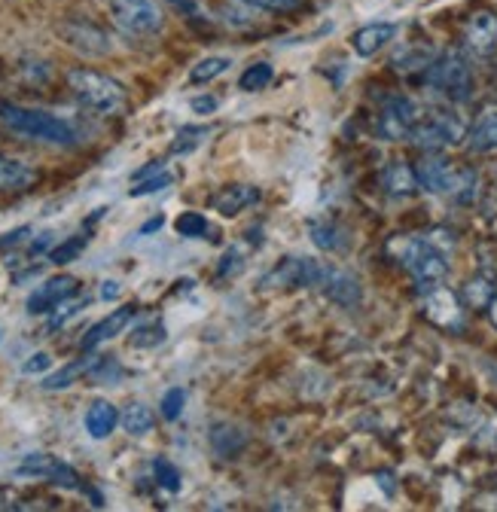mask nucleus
<instances>
[{
  "instance_id": "obj_31",
  "label": "nucleus",
  "mask_w": 497,
  "mask_h": 512,
  "mask_svg": "<svg viewBox=\"0 0 497 512\" xmlns=\"http://www.w3.org/2000/svg\"><path fill=\"white\" fill-rule=\"evenodd\" d=\"M119 375H122V366H119L116 357H110V354H92V357H89V372H86V378H92L95 384H113Z\"/></svg>"
},
{
  "instance_id": "obj_36",
  "label": "nucleus",
  "mask_w": 497,
  "mask_h": 512,
  "mask_svg": "<svg viewBox=\"0 0 497 512\" xmlns=\"http://www.w3.org/2000/svg\"><path fill=\"white\" fill-rule=\"evenodd\" d=\"M174 229L183 238H205L208 235V220L202 214H196V211H186V214H180L174 220Z\"/></svg>"
},
{
  "instance_id": "obj_30",
  "label": "nucleus",
  "mask_w": 497,
  "mask_h": 512,
  "mask_svg": "<svg viewBox=\"0 0 497 512\" xmlns=\"http://www.w3.org/2000/svg\"><path fill=\"white\" fill-rule=\"evenodd\" d=\"M232 68V58L226 55H211V58H202L199 64H193V71H190V83H211L217 80L220 74H226Z\"/></svg>"
},
{
  "instance_id": "obj_15",
  "label": "nucleus",
  "mask_w": 497,
  "mask_h": 512,
  "mask_svg": "<svg viewBox=\"0 0 497 512\" xmlns=\"http://www.w3.org/2000/svg\"><path fill=\"white\" fill-rule=\"evenodd\" d=\"M257 202H260V189L251 183H229V186H220L211 196V208L220 211L223 217H235Z\"/></svg>"
},
{
  "instance_id": "obj_32",
  "label": "nucleus",
  "mask_w": 497,
  "mask_h": 512,
  "mask_svg": "<svg viewBox=\"0 0 497 512\" xmlns=\"http://www.w3.org/2000/svg\"><path fill=\"white\" fill-rule=\"evenodd\" d=\"M86 244H89V235H71L68 241H61V244H55V247L49 250V263H55V266H68V263H74L77 256L86 250Z\"/></svg>"
},
{
  "instance_id": "obj_16",
  "label": "nucleus",
  "mask_w": 497,
  "mask_h": 512,
  "mask_svg": "<svg viewBox=\"0 0 497 512\" xmlns=\"http://www.w3.org/2000/svg\"><path fill=\"white\" fill-rule=\"evenodd\" d=\"M247 430L241 424H232V421H217L211 430H208V442H211V452L223 461H232L238 458L244 448H247Z\"/></svg>"
},
{
  "instance_id": "obj_1",
  "label": "nucleus",
  "mask_w": 497,
  "mask_h": 512,
  "mask_svg": "<svg viewBox=\"0 0 497 512\" xmlns=\"http://www.w3.org/2000/svg\"><path fill=\"white\" fill-rule=\"evenodd\" d=\"M0 122H4L10 132L31 138V141H43L52 147L77 144V128L68 119H58L46 110H31V107H19L13 101H0Z\"/></svg>"
},
{
  "instance_id": "obj_41",
  "label": "nucleus",
  "mask_w": 497,
  "mask_h": 512,
  "mask_svg": "<svg viewBox=\"0 0 497 512\" xmlns=\"http://www.w3.org/2000/svg\"><path fill=\"white\" fill-rule=\"evenodd\" d=\"M235 4L254 7V10H266V13H290L299 7V0H235Z\"/></svg>"
},
{
  "instance_id": "obj_21",
  "label": "nucleus",
  "mask_w": 497,
  "mask_h": 512,
  "mask_svg": "<svg viewBox=\"0 0 497 512\" xmlns=\"http://www.w3.org/2000/svg\"><path fill=\"white\" fill-rule=\"evenodd\" d=\"M83 424H86V433H89L92 439H107V436L116 430V424H119V412H116V406H113V403H107V400H95V403L86 409Z\"/></svg>"
},
{
  "instance_id": "obj_39",
  "label": "nucleus",
  "mask_w": 497,
  "mask_h": 512,
  "mask_svg": "<svg viewBox=\"0 0 497 512\" xmlns=\"http://www.w3.org/2000/svg\"><path fill=\"white\" fill-rule=\"evenodd\" d=\"M174 183V177L168 174V171H159L156 177H147V180H138L132 189H129V196L132 199H141V196H153V192H159V189H165V186H171Z\"/></svg>"
},
{
  "instance_id": "obj_27",
  "label": "nucleus",
  "mask_w": 497,
  "mask_h": 512,
  "mask_svg": "<svg viewBox=\"0 0 497 512\" xmlns=\"http://www.w3.org/2000/svg\"><path fill=\"white\" fill-rule=\"evenodd\" d=\"M89 357H92V354H89ZM89 357H80V360H74V363H68V366H61L58 372L46 375V378H43V391H65V388H71V384H74L77 378H83V375L89 372Z\"/></svg>"
},
{
  "instance_id": "obj_38",
  "label": "nucleus",
  "mask_w": 497,
  "mask_h": 512,
  "mask_svg": "<svg viewBox=\"0 0 497 512\" xmlns=\"http://www.w3.org/2000/svg\"><path fill=\"white\" fill-rule=\"evenodd\" d=\"M153 473H156V482L165 488V491H180V470L171 464V461H165V458H156L153 461Z\"/></svg>"
},
{
  "instance_id": "obj_34",
  "label": "nucleus",
  "mask_w": 497,
  "mask_h": 512,
  "mask_svg": "<svg viewBox=\"0 0 497 512\" xmlns=\"http://www.w3.org/2000/svg\"><path fill=\"white\" fill-rule=\"evenodd\" d=\"M494 299V281L488 278H473L464 284V305L470 308H488Z\"/></svg>"
},
{
  "instance_id": "obj_45",
  "label": "nucleus",
  "mask_w": 497,
  "mask_h": 512,
  "mask_svg": "<svg viewBox=\"0 0 497 512\" xmlns=\"http://www.w3.org/2000/svg\"><path fill=\"white\" fill-rule=\"evenodd\" d=\"M171 4L180 10V13H186V16H190V19H199L202 16V10H199V4H196V0H171Z\"/></svg>"
},
{
  "instance_id": "obj_28",
  "label": "nucleus",
  "mask_w": 497,
  "mask_h": 512,
  "mask_svg": "<svg viewBox=\"0 0 497 512\" xmlns=\"http://www.w3.org/2000/svg\"><path fill=\"white\" fill-rule=\"evenodd\" d=\"M308 232H312V241L321 250H327V253L345 247V235H342V229L333 220H312V223H308Z\"/></svg>"
},
{
  "instance_id": "obj_6",
  "label": "nucleus",
  "mask_w": 497,
  "mask_h": 512,
  "mask_svg": "<svg viewBox=\"0 0 497 512\" xmlns=\"http://www.w3.org/2000/svg\"><path fill=\"white\" fill-rule=\"evenodd\" d=\"M107 10L122 31L135 34V37L159 34L165 25L162 7L156 0H107Z\"/></svg>"
},
{
  "instance_id": "obj_29",
  "label": "nucleus",
  "mask_w": 497,
  "mask_h": 512,
  "mask_svg": "<svg viewBox=\"0 0 497 512\" xmlns=\"http://www.w3.org/2000/svg\"><path fill=\"white\" fill-rule=\"evenodd\" d=\"M211 135V128L208 125H183L177 138L171 141V156H186V153H193L196 147L205 144V138Z\"/></svg>"
},
{
  "instance_id": "obj_44",
  "label": "nucleus",
  "mask_w": 497,
  "mask_h": 512,
  "mask_svg": "<svg viewBox=\"0 0 497 512\" xmlns=\"http://www.w3.org/2000/svg\"><path fill=\"white\" fill-rule=\"evenodd\" d=\"M28 235H31V226H19V229L7 232L4 238H0V250H7V247H16V244H22Z\"/></svg>"
},
{
  "instance_id": "obj_49",
  "label": "nucleus",
  "mask_w": 497,
  "mask_h": 512,
  "mask_svg": "<svg viewBox=\"0 0 497 512\" xmlns=\"http://www.w3.org/2000/svg\"><path fill=\"white\" fill-rule=\"evenodd\" d=\"M119 296V284L116 281H104L101 287V299H116Z\"/></svg>"
},
{
  "instance_id": "obj_48",
  "label": "nucleus",
  "mask_w": 497,
  "mask_h": 512,
  "mask_svg": "<svg viewBox=\"0 0 497 512\" xmlns=\"http://www.w3.org/2000/svg\"><path fill=\"white\" fill-rule=\"evenodd\" d=\"M49 244H52V232H43V235H40V238H37V241L28 247V253H31V256H37V253L49 250Z\"/></svg>"
},
{
  "instance_id": "obj_8",
  "label": "nucleus",
  "mask_w": 497,
  "mask_h": 512,
  "mask_svg": "<svg viewBox=\"0 0 497 512\" xmlns=\"http://www.w3.org/2000/svg\"><path fill=\"white\" fill-rule=\"evenodd\" d=\"M424 317L430 320L433 327L440 330H449V333H461L464 330V308H461V299L443 287V284H433L424 296Z\"/></svg>"
},
{
  "instance_id": "obj_18",
  "label": "nucleus",
  "mask_w": 497,
  "mask_h": 512,
  "mask_svg": "<svg viewBox=\"0 0 497 512\" xmlns=\"http://www.w3.org/2000/svg\"><path fill=\"white\" fill-rule=\"evenodd\" d=\"M397 34V25L391 22H372V25H363L351 34V49L360 55V58H369L382 52V46H388Z\"/></svg>"
},
{
  "instance_id": "obj_5",
  "label": "nucleus",
  "mask_w": 497,
  "mask_h": 512,
  "mask_svg": "<svg viewBox=\"0 0 497 512\" xmlns=\"http://www.w3.org/2000/svg\"><path fill=\"white\" fill-rule=\"evenodd\" d=\"M464 138V122L452 110H433L430 116L418 119L409 132V141L424 153H440Z\"/></svg>"
},
{
  "instance_id": "obj_50",
  "label": "nucleus",
  "mask_w": 497,
  "mask_h": 512,
  "mask_svg": "<svg viewBox=\"0 0 497 512\" xmlns=\"http://www.w3.org/2000/svg\"><path fill=\"white\" fill-rule=\"evenodd\" d=\"M162 223H165L162 217H153V220H147V223L141 226V232H138V235H150V232H156V229H162Z\"/></svg>"
},
{
  "instance_id": "obj_51",
  "label": "nucleus",
  "mask_w": 497,
  "mask_h": 512,
  "mask_svg": "<svg viewBox=\"0 0 497 512\" xmlns=\"http://www.w3.org/2000/svg\"><path fill=\"white\" fill-rule=\"evenodd\" d=\"M485 311H488V320H491V324H494V330H497V296L491 299V305H488Z\"/></svg>"
},
{
  "instance_id": "obj_46",
  "label": "nucleus",
  "mask_w": 497,
  "mask_h": 512,
  "mask_svg": "<svg viewBox=\"0 0 497 512\" xmlns=\"http://www.w3.org/2000/svg\"><path fill=\"white\" fill-rule=\"evenodd\" d=\"M193 110H196V113H214V110H217V98H214V95L193 98Z\"/></svg>"
},
{
  "instance_id": "obj_13",
  "label": "nucleus",
  "mask_w": 497,
  "mask_h": 512,
  "mask_svg": "<svg viewBox=\"0 0 497 512\" xmlns=\"http://www.w3.org/2000/svg\"><path fill=\"white\" fill-rule=\"evenodd\" d=\"M464 46L476 58H488L497 52V13L479 10L464 25Z\"/></svg>"
},
{
  "instance_id": "obj_33",
  "label": "nucleus",
  "mask_w": 497,
  "mask_h": 512,
  "mask_svg": "<svg viewBox=\"0 0 497 512\" xmlns=\"http://www.w3.org/2000/svg\"><path fill=\"white\" fill-rule=\"evenodd\" d=\"M272 83V64L269 61H254L251 68H247L244 74H241V80H238V86L244 89V92H260V89H266Z\"/></svg>"
},
{
  "instance_id": "obj_14",
  "label": "nucleus",
  "mask_w": 497,
  "mask_h": 512,
  "mask_svg": "<svg viewBox=\"0 0 497 512\" xmlns=\"http://www.w3.org/2000/svg\"><path fill=\"white\" fill-rule=\"evenodd\" d=\"M321 290H324V296H327L333 305H339V308H357L360 299H363L360 281H357L351 272H342V269H336V266H327Z\"/></svg>"
},
{
  "instance_id": "obj_26",
  "label": "nucleus",
  "mask_w": 497,
  "mask_h": 512,
  "mask_svg": "<svg viewBox=\"0 0 497 512\" xmlns=\"http://www.w3.org/2000/svg\"><path fill=\"white\" fill-rule=\"evenodd\" d=\"M119 424H122V430H126L129 436H147L153 430V424H156V415L144 403H129L126 412L119 415Z\"/></svg>"
},
{
  "instance_id": "obj_52",
  "label": "nucleus",
  "mask_w": 497,
  "mask_h": 512,
  "mask_svg": "<svg viewBox=\"0 0 497 512\" xmlns=\"http://www.w3.org/2000/svg\"><path fill=\"white\" fill-rule=\"evenodd\" d=\"M494 287H497V275H494Z\"/></svg>"
},
{
  "instance_id": "obj_12",
  "label": "nucleus",
  "mask_w": 497,
  "mask_h": 512,
  "mask_svg": "<svg viewBox=\"0 0 497 512\" xmlns=\"http://www.w3.org/2000/svg\"><path fill=\"white\" fill-rule=\"evenodd\" d=\"M19 473L49 479V482H55V485H61V488H71V491L83 488V485H80V476H77V470H74V467H68L65 461H58V458H52V455H46V452H34V455H28V458L19 464Z\"/></svg>"
},
{
  "instance_id": "obj_20",
  "label": "nucleus",
  "mask_w": 497,
  "mask_h": 512,
  "mask_svg": "<svg viewBox=\"0 0 497 512\" xmlns=\"http://www.w3.org/2000/svg\"><path fill=\"white\" fill-rule=\"evenodd\" d=\"M467 138H470L473 153H494L497 150V107H485L476 116Z\"/></svg>"
},
{
  "instance_id": "obj_22",
  "label": "nucleus",
  "mask_w": 497,
  "mask_h": 512,
  "mask_svg": "<svg viewBox=\"0 0 497 512\" xmlns=\"http://www.w3.org/2000/svg\"><path fill=\"white\" fill-rule=\"evenodd\" d=\"M37 183V171L13 156H0V189H28Z\"/></svg>"
},
{
  "instance_id": "obj_25",
  "label": "nucleus",
  "mask_w": 497,
  "mask_h": 512,
  "mask_svg": "<svg viewBox=\"0 0 497 512\" xmlns=\"http://www.w3.org/2000/svg\"><path fill=\"white\" fill-rule=\"evenodd\" d=\"M479 192V177L473 168H452L449 186H446V196H452L458 205H470Z\"/></svg>"
},
{
  "instance_id": "obj_47",
  "label": "nucleus",
  "mask_w": 497,
  "mask_h": 512,
  "mask_svg": "<svg viewBox=\"0 0 497 512\" xmlns=\"http://www.w3.org/2000/svg\"><path fill=\"white\" fill-rule=\"evenodd\" d=\"M159 171H165V162H150V165H144L141 171H135V183H138V180H147V177H153V174H159Z\"/></svg>"
},
{
  "instance_id": "obj_23",
  "label": "nucleus",
  "mask_w": 497,
  "mask_h": 512,
  "mask_svg": "<svg viewBox=\"0 0 497 512\" xmlns=\"http://www.w3.org/2000/svg\"><path fill=\"white\" fill-rule=\"evenodd\" d=\"M418 189V177H415V168L406 165V162H391L388 171H385V192L394 199H403V196H412Z\"/></svg>"
},
{
  "instance_id": "obj_43",
  "label": "nucleus",
  "mask_w": 497,
  "mask_h": 512,
  "mask_svg": "<svg viewBox=\"0 0 497 512\" xmlns=\"http://www.w3.org/2000/svg\"><path fill=\"white\" fill-rule=\"evenodd\" d=\"M49 366H52V357L40 351V354H31V357L22 363V372H25V375H40V372H46Z\"/></svg>"
},
{
  "instance_id": "obj_40",
  "label": "nucleus",
  "mask_w": 497,
  "mask_h": 512,
  "mask_svg": "<svg viewBox=\"0 0 497 512\" xmlns=\"http://www.w3.org/2000/svg\"><path fill=\"white\" fill-rule=\"evenodd\" d=\"M183 403H186V391L183 388H171V391H165V397H162V418L165 421H177L180 418V412H183Z\"/></svg>"
},
{
  "instance_id": "obj_19",
  "label": "nucleus",
  "mask_w": 497,
  "mask_h": 512,
  "mask_svg": "<svg viewBox=\"0 0 497 512\" xmlns=\"http://www.w3.org/2000/svg\"><path fill=\"white\" fill-rule=\"evenodd\" d=\"M415 177H418V186L427 189V192H443L446 196V186H449V177H452V165L443 159V156H424L418 165H415Z\"/></svg>"
},
{
  "instance_id": "obj_10",
  "label": "nucleus",
  "mask_w": 497,
  "mask_h": 512,
  "mask_svg": "<svg viewBox=\"0 0 497 512\" xmlns=\"http://www.w3.org/2000/svg\"><path fill=\"white\" fill-rule=\"evenodd\" d=\"M421 119L418 113V104L406 95H391L385 98V107H382V116H379V135L385 141H403L409 138L412 125Z\"/></svg>"
},
{
  "instance_id": "obj_3",
  "label": "nucleus",
  "mask_w": 497,
  "mask_h": 512,
  "mask_svg": "<svg viewBox=\"0 0 497 512\" xmlns=\"http://www.w3.org/2000/svg\"><path fill=\"white\" fill-rule=\"evenodd\" d=\"M68 89L74 92V98L86 110L101 113V116H116L129 104L126 86H122L119 80H113V77H107V74L89 71V68H74L68 74Z\"/></svg>"
},
{
  "instance_id": "obj_24",
  "label": "nucleus",
  "mask_w": 497,
  "mask_h": 512,
  "mask_svg": "<svg viewBox=\"0 0 497 512\" xmlns=\"http://www.w3.org/2000/svg\"><path fill=\"white\" fill-rule=\"evenodd\" d=\"M391 64H394V71H400V74L427 71L433 64V49L430 46H403V49H397Z\"/></svg>"
},
{
  "instance_id": "obj_35",
  "label": "nucleus",
  "mask_w": 497,
  "mask_h": 512,
  "mask_svg": "<svg viewBox=\"0 0 497 512\" xmlns=\"http://www.w3.org/2000/svg\"><path fill=\"white\" fill-rule=\"evenodd\" d=\"M165 339H168V333H165V324H162V320H150V324H141V327L132 333L129 345H132V348H156V345H162Z\"/></svg>"
},
{
  "instance_id": "obj_4",
  "label": "nucleus",
  "mask_w": 497,
  "mask_h": 512,
  "mask_svg": "<svg viewBox=\"0 0 497 512\" xmlns=\"http://www.w3.org/2000/svg\"><path fill=\"white\" fill-rule=\"evenodd\" d=\"M427 83L430 89H437L455 104L470 101L473 95V71L458 49H446L440 58H433V64L427 68Z\"/></svg>"
},
{
  "instance_id": "obj_2",
  "label": "nucleus",
  "mask_w": 497,
  "mask_h": 512,
  "mask_svg": "<svg viewBox=\"0 0 497 512\" xmlns=\"http://www.w3.org/2000/svg\"><path fill=\"white\" fill-rule=\"evenodd\" d=\"M388 253L394 260L412 272V278L421 284V287H433V284H443L446 275H449V260L440 247H433L427 238H394L388 244Z\"/></svg>"
},
{
  "instance_id": "obj_7",
  "label": "nucleus",
  "mask_w": 497,
  "mask_h": 512,
  "mask_svg": "<svg viewBox=\"0 0 497 512\" xmlns=\"http://www.w3.org/2000/svg\"><path fill=\"white\" fill-rule=\"evenodd\" d=\"M327 263L305 260V256H287L272 272L263 275V290H296V287H321Z\"/></svg>"
},
{
  "instance_id": "obj_17",
  "label": "nucleus",
  "mask_w": 497,
  "mask_h": 512,
  "mask_svg": "<svg viewBox=\"0 0 497 512\" xmlns=\"http://www.w3.org/2000/svg\"><path fill=\"white\" fill-rule=\"evenodd\" d=\"M132 317H135V305H122V308L110 311L104 320H98V324L83 336L80 348H83V351H95L98 345H104V342L116 339L122 330H126V327L132 324Z\"/></svg>"
},
{
  "instance_id": "obj_11",
  "label": "nucleus",
  "mask_w": 497,
  "mask_h": 512,
  "mask_svg": "<svg viewBox=\"0 0 497 512\" xmlns=\"http://www.w3.org/2000/svg\"><path fill=\"white\" fill-rule=\"evenodd\" d=\"M80 293V281L71 275H58L49 278L46 284H40L31 296H28V314H52L61 302H68Z\"/></svg>"
},
{
  "instance_id": "obj_42",
  "label": "nucleus",
  "mask_w": 497,
  "mask_h": 512,
  "mask_svg": "<svg viewBox=\"0 0 497 512\" xmlns=\"http://www.w3.org/2000/svg\"><path fill=\"white\" fill-rule=\"evenodd\" d=\"M241 269H244V256H241L235 247L226 250V253H223V260H220V269H217L220 278H232V275H238Z\"/></svg>"
},
{
  "instance_id": "obj_37",
  "label": "nucleus",
  "mask_w": 497,
  "mask_h": 512,
  "mask_svg": "<svg viewBox=\"0 0 497 512\" xmlns=\"http://www.w3.org/2000/svg\"><path fill=\"white\" fill-rule=\"evenodd\" d=\"M86 305H89V299H86V296H83V299H77V302H71V299H68V302H61V305L52 311V320H49V327H46V330H49V333L61 330V327H65L74 314H80Z\"/></svg>"
},
{
  "instance_id": "obj_9",
  "label": "nucleus",
  "mask_w": 497,
  "mask_h": 512,
  "mask_svg": "<svg viewBox=\"0 0 497 512\" xmlns=\"http://www.w3.org/2000/svg\"><path fill=\"white\" fill-rule=\"evenodd\" d=\"M58 34H61V40H65L74 52L89 55V58H101V55H110L113 52L110 34L104 28L92 25V22H83V19L61 22L58 25Z\"/></svg>"
}]
</instances>
